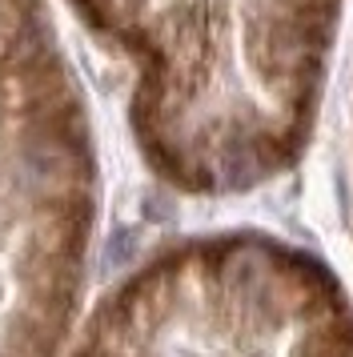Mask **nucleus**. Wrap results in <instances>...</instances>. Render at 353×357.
I'll return each instance as SVG.
<instances>
[{"label": "nucleus", "mask_w": 353, "mask_h": 357, "mask_svg": "<svg viewBox=\"0 0 353 357\" xmlns=\"http://www.w3.org/2000/svg\"><path fill=\"white\" fill-rule=\"evenodd\" d=\"M128 73L141 153L189 193H245L313 137L345 0H64Z\"/></svg>", "instance_id": "obj_1"}, {"label": "nucleus", "mask_w": 353, "mask_h": 357, "mask_svg": "<svg viewBox=\"0 0 353 357\" xmlns=\"http://www.w3.org/2000/svg\"><path fill=\"white\" fill-rule=\"evenodd\" d=\"M100 354L353 357V297L329 265L285 241H193L128 285Z\"/></svg>", "instance_id": "obj_2"}]
</instances>
